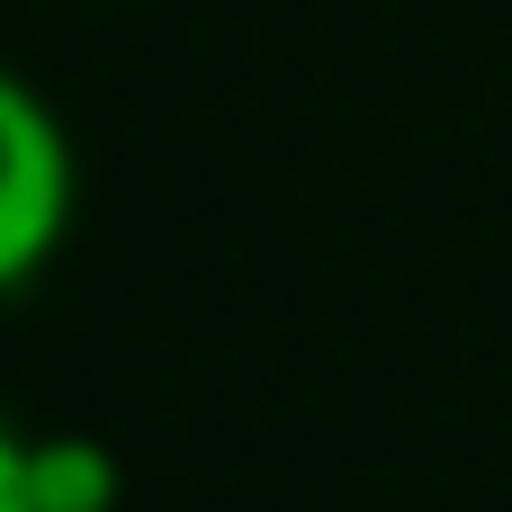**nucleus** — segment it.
Masks as SVG:
<instances>
[{"mask_svg":"<svg viewBox=\"0 0 512 512\" xmlns=\"http://www.w3.org/2000/svg\"><path fill=\"white\" fill-rule=\"evenodd\" d=\"M72 207H81L72 135L45 108V90L0 63V297L54 270V252L72 243Z\"/></svg>","mask_w":512,"mask_h":512,"instance_id":"obj_1","label":"nucleus"},{"mask_svg":"<svg viewBox=\"0 0 512 512\" xmlns=\"http://www.w3.org/2000/svg\"><path fill=\"white\" fill-rule=\"evenodd\" d=\"M27 486H36V512H117L126 504V468H117V450L99 432H36Z\"/></svg>","mask_w":512,"mask_h":512,"instance_id":"obj_2","label":"nucleus"},{"mask_svg":"<svg viewBox=\"0 0 512 512\" xmlns=\"http://www.w3.org/2000/svg\"><path fill=\"white\" fill-rule=\"evenodd\" d=\"M27 450H36V432H18V423L0 414V512H36V486H27Z\"/></svg>","mask_w":512,"mask_h":512,"instance_id":"obj_3","label":"nucleus"}]
</instances>
